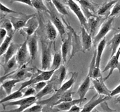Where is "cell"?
Wrapping results in <instances>:
<instances>
[{"label":"cell","instance_id":"obj_27","mask_svg":"<svg viewBox=\"0 0 120 112\" xmlns=\"http://www.w3.org/2000/svg\"><path fill=\"white\" fill-rule=\"evenodd\" d=\"M22 81L20 79H9L7 81H5L4 82H1V88H2L6 93V95H9L11 93V91L13 88V87L18 83L21 82Z\"/></svg>","mask_w":120,"mask_h":112},{"label":"cell","instance_id":"obj_16","mask_svg":"<svg viewBox=\"0 0 120 112\" xmlns=\"http://www.w3.org/2000/svg\"><path fill=\"white\" fill-rule=\"evenodd\" d=\"M91 81L93 83L94 88H95L98 95L110 96L112 91L110 90L105 84V81L103 76L96 79H91Z\"/></svg>","mask_w":120,"mask_h":112},{"label":"cell","instance_id":"obj_30","mask_svg":"<svg viewBox=\"0 0 120 112\" xmlns=\"http://www.w3.org/2000/svg\"><path fill=\"white\" fill-rule=\"evenodd\" d=\"M62 62H63V59L61 51L55 53L53 56L52 63H51V67L49 69H53V70L58 69L60 67Z\"/></svg>","mask_w":120,"mask_h":112},{"label":"cell","instance_id":"obj_19","mask_svg":"<svg viewBox=\"0 0 120 112\" xmlns=\"http://www.w3.org/2000/svg\"><path fill=\"white\" fill-rule=\"evenodd\" d=\"M66 74H67L66 67L63 65H61L58 69H56L54 72V73L51 79L56 83L58 87L60 88L61 86V84H63V81L65 79Z\"/></svg>","mask_w":120,"mask_h":112},{"label":"cell","instance_id":"obj_28","mask_svg":"<svg viewBox=\"0 0 120 112\" xmlns=\"http://www.w3.org/2000/svg\"><path fill=\"white\" fill-rule=\"evenodd\" d=\"M119 0H111L110 1L105 2L104 4H103L99 8L97 11V13L98 15H105L108 11H110V8L114 6V5Z\"/></svg>","mask_w":120,"mask_h":112},{"label":"cell","instance_id":"obj_39","mask_svg":"<svg viewBox=\"0 0 120 112\" xmlns=\"http://www.w3.org/2000/svg\"><path fill=\"white\" fill-rule=\"evenodd\" d=\"M120 12V0H119L113 6L112 11H110V13L109 14V17H115L117 14H119Z\"/></svg>","mask_w":120,"mask_h":112},{"label":"cell","instance_id":"obj_26","mask_svg":"<svg viewBox=\"0 0 120 112\" xmlns=\"http://www.w3.org/2000/svg\"><path fill=\"white\" fill-rule=\"evenodd\" d=\"M22 43H15L14 42H11V45L9 46L8 48L7 49L6 52L4 54V63L7 62L11 58H12L18 52L19 48L21 46Z\"/></svg>","mask_w":120,"mask_h":112},{"label":"cell","instance_id":"obj_9","mask_svg":"<svg viewBox=\"0 0 120 112\" xmlns=\"http://www.w3.org/2000/svg\"><path fill=\"white\" fill-rule=\"evenodd\" d=\"M114 20H115V17L113 16V17H109L106 20L103 21L98 34L94 36V44L99 43L103 38L105 37V36L108 34V32L112 29V24Z\"/></svg>","mask_w":120,"mask_h":112},{"label":"cell","instance_id":"obj_23","mask_svg":"<svg viewBox=\"0 0 120 112\" xmlns=\"http://www.w3.org/2000/svg\"><path fill=\"white\" fill-rule=\"evenodd\" d=\"M91 77L90 76L89 74H87L86 76L85 79L84 81L82 83V84L79 86L78 90H77V94L79 95V98L81 99H85V96L86 93H88L89 90L90 89L91 86Z\"/></svg>","mask_w":120,"mask_h":112},{"label":"cell","instance_id":"obj_20","mask_svg":"<svg viewBox=\"0 0 120 112\" xmlns=\"http://www.w3.org/2000/svg\"><path fill=\"white\" fill-rule=\"evenodd\" d=\"M105 18H103L101 15L96 16L95 15L88 18V27H89V32L91 34L92 36H94V34L97 29V28L99 27L100 24L101 23V21H104Z\"/></svg>","mask_w":120,"mask_h":112},{"label":"cell","instance_id":"obj_47","mask_svg":"<svg viewBox=\"0 0 120 112\" xmlns=\"http://www.w3.org/2000/svg\"><path fill=\"white\" fill-rule=\"evenodd\" d=\"M115 103H117V104H120V97H118L117 99H116V100H115Z\"/></svg>","mask_w":120,"mask_h":112},{"label":"cell","instance_id":"obj_24","mask_svg":"<svg viewBox=\"0 0 120 112\" xmlns=\"http://www.w3.org/2000/svg\"><path fill=\"white\" fill-rule=\"evenodd\" d=\"M58 31L57 29V28L53 25V23L51 22V20H49L45 25L46 36L51 41L54 43V41L58 36Z\"/></svg>","mask_w":120,"mask_h":112},{"label":"cell","instance_id":"obj_18","mask_svg":"<svg viewBox=\"0 0 120 112\" xmlns=\"http://www.w3.org/2000/svg\"><path fill=\"white\" fill-rule=\"evenodd\" d=\"M62 41H63V43L60 48V51H61L63 59V63H65L67 62L68 55L72 47V34L69 32L68 33L67 37L64 39L63 40H62Z\"/></svg>","mask_w":120,"mask_h":112},{"label":"cell","instance_id":"obj_11","mask_svg":"<svg viewBox=\"0 0 120 112\" xmlns=\"http://www.w3.org/2000/svg\"><path fill=\"white\" fill-rule=\"evenodd\" d=\"M112 97L111 96H107V95H100L98 94L94 95L91 99L83 107L82 109V112H91L96 108L98 105H101L103 102L108 101L110 100Z\"/></svg>","mask_w":120,"mask_h":112},{"label":"cell","instance_id":"obj_22","mask_svg":"<svg viewBox=\"0 0 120 112\" xmlns=\"http://www.w3.org/2000/svg\"><path fill=\"white\" fill-rule=\"evenodd\" d=\"M86 100V98L85 99H81L79 98L77 100H72L71 101H68V102H61L60 104L56 105V106H54L53 107L57 110V111H68L69 112V110L71 109V107L75 105H78V104H81L82 102H84Z\"/></svg>","mask_w":120,"mask_h":112},{"label":"cell","instance_id":"obj_40","mask_svg":"<svg viewBox=\"0 0 120 112\" xmlns=\"http://www.w3.org/2000/svg\"><path fill=\"white\" fill-rule=\"evenodd\" d=\"M1 13H4L5 15L7 14V13H15V14H22V13H19V12H17V11H15L9 8H8L6 5L3 4V3L1 2Z\"/></svg>","mask_w":120,"mask_h":112},{"label":"cell","instance_id":"obj_25","mask_svg":"<svg viewBox=\"0 0 120 112\" xmlns=\"http://www.w3.org/2000/svg\"><path fill=\"white\" fill-rule=\"evenodd\" d=\"M105 46H106V39L103 38L98 43L97 48H96V65H95L96 68L100 69L101 58H102V55H103Z\"/></svg>","mask_w":120,"mask_h":112},{"label":"cell","instance_id":"obj_6","mask_svg":"<svg viewBox=\"0 0 120 112\" xmlns=\"http://www.w3.org/2000/svg\"><path fill=\"white\" fill-rule=\"evenodd\" d=\"M37 98L36 96H29V97H25L24 98L17 100V101H10L5 103H3L1 105H4V107L5 108L6 106H19L18 108L12 109L10 112H25L27 108L30 107L32 105L37 103Z\"/></svg>","mask_w":120,"mask_h":112},{"label":"cell","instance_id":"obj_32","mask_svg":"<svg viewBox=\"0 0 120 112\" xmlns=\"http://www.w3.org/2000/svg\"><path fill=\"white\" fill-rule=\"evenodd\" d=\"M23 97V93L22 92V90H18L9 95H7L6 97H4V98H2L1 100V104H3V103H5V102H10V101H13V100H17V99H19V98H21Z\"/></svg>","mask_w":120,"mask_h":112},{"label":"cell","instance_id":"obj_29","mask_svg":"<svg viewBox=\"0 0 120 112\" xmlns=\"http://www.w3.org/2000/svg\"><path fill=\"white\" fill-rule=\"evenodd\" d=\"M14 33H15V32L8 34L7 35V36L4 39L3 42L1 43V46H0V55H1V56L4 55V54L6 52L7 49L8 48L9 46L11 45L13 35H14Z\"/></svg>","mask_w":120,"mask_h":112},{"label":"cell","instance_id":"obj_7","mask_svg":"<svg viewBox=\"0 0 120 112\" xmlns=\"http://www.w3.org/2000/svg\"><path fill=\"white\" fill-rule=\"evenodd\" d=\"M33 70H34L33 68H28V67H25V66H23L22 67H20V69L18 70H15L12 72H9L8 74H5L4 76H2L1 78V83L3 82L4 79H20L21 81H23L28 78H31L34 74L31 71Z\"/></svg>","mask_w":120,"mask_h":112},{"label":"cell","instance_id":"obj_36","mask_svg":"<svg viewBox=\"0 0 120 112\" xmlns=\"http://www.w3.org/2000/svg\"><path fill=\"white\" fill-rule=\"evenodd\" d=\"M1 27L6 29L8 34L15 32L11 20L3 18V17H1Z\"/></svg>","mask_w":120,"mask_h":112},{"label":"cell","instance_id":"obj_45","mask_svg":"<svg viewBox=\"0 0 120 112\" xmlns=\"http://www.w3.org/2000/svg\"><path fill=\"white\" fill-rule=\"evenodd\" d=\"M118 94H120V84L118 86H117L114 90H112L110 96H111V97H113V96L117 95H118Z\"/></svg>","mask_w":120,"mask_h":112},{"label":"cell","instance_id":"obj_38","mask_svg":"<svg viewBox=\"0 0 120 112\" xmlns=\"http://www.w3.org/2000/svg\"><path fill=\"white\" fill-rule=\"evenodd\" d=\"M44 105L39 103H37L36 105H32L30 107L27 108L25 112H40L43 111L44 109Z\"/></svg>","mask_w":120,"mask_h":112},{"label":"cell","instance_id":"obj_33","mask_svg":"<svg viewBox=\"0 0 120 112\" xmlns=\"http://www.w3.org/2000/svg\"><path fill=\"white\" fill-rule=\"evenodd\" d=\"M52 4H53L54 7L56 8L58 13H59L60 15H68V11L66 8V6L64 5V4L60 1V0H52Z\"/></svg>","mask_w":120,"mask_h":112},{"label":"cell","instance_id":"obj_17","mask_svg":"<svg viewBox=\"0 0 120 112\" xmlns=\"http://www.w3.org/2000/svg\"><path fill=\"white\" fill-rule=\"evenodd\" d=\"M58 90V87L57 86V85L55 83V82L52 79H50L49 82L47 83L46 86L41 91L37 93L35 96L37 97V101H38V100H40L43 97L49 94H52L53 93L56 92Z\"/></svg>","mask_w":120,"mask_h":112},{"label":"cell","instance_id":"obj_1","mask_svg":"<svg viewBox=\"0 0 120 112\" xmlns=\"http://www.w3.org/2000/svg\"><path fill=\"white\" fill-rule=\"evenodd\" d=\"M39 27L38 28L37 33L40 35V43H41V65L42 70H49L51 67V63L52 62V53H51V43L47 36H44L42 34L44 29L42 27L41 21L39 20Z\"/></svg>","mask_w":120,"mask_h":112},{"label":"cell","instance_id":"obj_14","mask_svg":"<svg viewBox=\"0 0 120 112\" xmlns=\"http://www.w3.org/2000/svg\"><path fill=\"white\" fill-rule=\"evenodd\" d=\"M37 13H34V14H30V15H27L25 13H22L20 15V16L19 17H15V16H11L10 20L13 25L14 29L15 31H18V30H20L21 29H22L23 27H25L27 22L28 21V20L30 18H31L32 17L36 15Z\"/></svg>","mask_w":120,"mask_h":112},{"label":"cell","instance_id":"obj_5","mask_svg":"<svg viewBox=\"0 0 120 112\" xmlns=\"http://www.w3.org/2000/svg\"><path fill=\"white\" fill-rule=\"evenodd\" d=\"M62 19L66 28L72 34V52H71L70 57L69 59V61H70L72 59V58H73L75 55H76L77 53L79 52L84 53L85 51L83 48V46L82 43V37H80V36L74 29V28L64 19L63 17H62Z\"/></svg>","mask_w":120,"mask_h":112},{"label":"cell","instance_id":"obj_3","mask_svg":"<svg viewBox=\"0 0 120 112\" xmlns=\"http://www.w3.org/2000/svg\"><path fill=\"white\" fill-rule=\"evenodd\" d=\"M37 72L33 74L31 78H30L29 80L23 82L21 84V86L20 87L19 90H22L25 88H26L28 86H34V84L37 83L38 82L42 81H49L51 79V78L52 77L54 72L56 70H53V69H49V70H41L39 69L36 68Z\"/></svg>","mask_w":120,"mask_h":112},{"label":"cell","instance_id":"obj_31","mask_svg":"<svg viewBox=\"0 0 120 112\" xmlns=\"http://www.w3.org/2000/svg\"><path fill=\"white\" fill-rule=\"evenodd\" d=\"M108 45H110L111 48V51H112L111 57H112L116 53L117 48L120 45V32L117 34H115L113 36L112 39L109 41Z\"/></svg>","mask_w":120,"mask_h":112},{"label":"cell","instance_id":"obj_42","mask_svg":"<svg viewBox=\"0 0 120 112\" xmlns=\"http://www.w3.org/2000/svg\"><path fill=\"white\" fill-rule=\"evenodd\" d=\"M46 84H47V82L46 81H40V82H38L37 83H36V84H34V86H32L34 88V89L36 90V91H37V93H39V91H41L46 86Z\"/></svg>","mask_w":120,"mask_h":112},{"label":"cell","instance_id":"obj_44","mask_svg":"<svg viewBox=\"0 0 120 112\" xmlns=\"http://www.w3.org/2000/svg\"><path fill=\"white\" fill-rule=\"evenodd\" d=\"M15 2H19V3H22V4H25L27 6H32V0H10V3L13 4Z\"/></svg>","mask_w":120,"mask_h":112},{"label":"cell","instance_id":"obj_12","mask_svg":"<svg viewBox=\"0 0 120 112\" xmlns=\"http://www.w3.org/2000/svg\"><path fill=\"white\" fill-rule=\"evenodd\" d=\"M27 39L22 43L21 46L19 48L18 52L15 54V58L18 63V68L25 66L28 60V57L30 58L29 50L27 49Z\"/></svg>","mask_w":120,"mask_h":112},{"label":"cell","instance_id":"obj_37","mask_svg":"<svg viewBox=\"0 0 120 112\" xmlns=\"http://www.w3.org/2000/svg\"><path fill=\"white\" fill-rule=\"evenodd\" d=\"M74 94V93L71 90H68L66 92H65L62 96L60 97V98L59 99V100L57 102L58 104H60L61 102H68V101H71L72 100V95ZM56 106V105H55Z\"/></svg>","mask_w":120,"mask_h":112},{"label":"cell","instance_id":"obj_46","mask_svg":"<svg viewBox=\"0 0 120 112\" xmlns=\"http://www.w3.org/2000/svg\"><path fill=\"white\" fill-rule=\"evenodd\" d=\"M82 108H81L80 107L77 106V105H73L71 109L69 110V112H82Z\"/></svg>","mask_w":120,"mask_h":112},{"label":"cell","instance_id":"obj_10","mask_svg":"<svg viewBox=\"0 0 120 112\" xmlns=\"http://www.w3.org/2000/svg\"><path fill=\"white\" fill-rule=\"evenodd\" d=\"M120 46L119 48L117 49L116 53L111 57L110 60H109V62H108V64L106 65V66L105 67L103 72H105L108 70H110L109 74H108V76L104 78V81H107L110 76H111V75L112 74L113 72L115 69H117L120 72Z\"/></svg>","mask_w":120,"mask_h":112},{"label":"cell","instance_id":"obj_2","mask_svg":"<svg viewBox=\"0 0 120 112\" xmlns=\"http://www.w3.org/2000/svg\"><path fill=\"white\" fill-rule=\"evenodd\" d=\"M77 76H78L77 72L72 73V76L70 78V79L68 81H67L65 83H64L50 98L46 99L45 100H38L37 102L41 104L44 106L46 105L49 107H53L55 105H57V102L59 100V99L60 98V97L62 96V95L67 90H70L73 86V85L75 84V83L76 81Z\"/></svg>","mask_w":120,"mask_h":112},{"label":"cell","instance_id":"obj_41","mask_svg":"<svg viewBox=\"0 0 120 112\" xmlns=\"http://www.w3.org/2000/svg\"><path fill=\"white\" fill-rule=\"evenodd\" d=\"M37 94V91L34 89V88L32 86H28L26 88L25 91L23 93V97H29V96H32L34 95Z\"/></svg>","mask_w":120,"mask_h":112},{"label":"cell","instance_id":"obj_48","mask_svg":"<svg viewBox=\"0 0 120 112\" xmlns=\"http://www.w3.org/2000/svg\"><path fill=\"white\" fill-rule=\"evenodd\" d=\"M44 1H46V3H50L52 1V0H44Z\"/></svg>","mask_w":120,"mask_h":112},{"label":"cell","instance_id":"obj_34","mask_svg":"<svg viewBox=\"0 0 120 112\" xmlns=\"http://www.w3.org/2000/svg\"><path fill=\"white\" fill-rule=\"evenodd\" d=\"M18 66V63H17V60H16V58L15 55H14L12 58H11L7 62L4 63L3 65V68H4V74H7L10 72L11 69H12L14 67H16Z\"/></svg>","mask_w":120,"mask_h":112},{"label":"cell","instance_id":"obj_4","mask_svg":"<svg viewBox=\"0 0 120 112\" xmlns=\"http://www.w3.org/2000/svg\"><path fill=\"white\" fill-rule=\"evenodd\" d=\"M46 6L49 10V18L50 20H51V22L53 23V25L56 26V27L57 28L58 33L60 35L61 39L63 40L64 39H65V36H66V27L63 21L62 17H59V15H58V13L56 12V8L54 7L53 4H52V2L50 3H46Z\"/></svg>","mask_w":120,"mask_h":112},{"label":"cell","instance_id":"obj_15","mask_svg":"<svg viewBox=\"0 0 120 112\" xmlns=\"http://www.w3.org/2000/svg\"><path fill=\"white\" fill-rule=\"evenodd\" d=\"M39 20L37 18V14L28 20L25 27L20 29V32H24L26 34L27 37L32 35L37 32L39 27Z\"/></svg>","mask_w":120,"mask_h":112},{"label":"cell","instance_id":"obj_35","mask_svg":"<svg viewBox=\"0 0 120 112\" xmlns=\"http://www.w3.org/2000/svg\"><path fill=\"white\" fill-rule=\"evenodd\" d=\"M32 6L35 8L37 11H43L47 13L49 11L46 4H44V0H32Z\"/></svg>","mask_w":120,"mask_h":112},{"label":"cell","instance_id":"obj_8","mask_svg":"<svg viewBox=\"0 0 120 112\" xmlns=\"http://www.w3.org/2000/svg\"><path fill=\"white\" fill-rule=\"evenodd\" d=\"M67 4L70 8V10L75 14L77 17L82 27H84L87 30L89 29L88 27V18L85 15L83 10L81 6H79L74 0H67Z\"/></svg>","mask_w":120,"mask_h":112},{"label":"cell","instance_id":"obj_13","mask_svg":"<svg viewBox=\"0 0 120 112\" xmlns=\"http://www.w3.org/2000/svg\"><path fill=\"white\" fill-rule=\"evenodd\" d=\"M27 46L30 52V60L34 61L38 54V33L36 32L32 35L27 37Z\"/></svg>","mask_w":120,"mask_h":112},{"label":"cell","instance_id":"obj_43","mask_svg":"<svg viewBox=\"0 0 120 112\" xmlns=\"http://www.w3.org/2000/svg\"><path fill=\"white\" fill-rule=\"evenodd\" d=\"M8 34V33L7 30L3 27H1V29H0V41H1V43L3 42V41L7 36Z\"/></svg>","mask_w":120,"mask_h":112},{"label":"cell","instance_id":"obj_21","mask_svg":"<svg viewBox=\"0 0 120 112\" xmlns=\"http://www.w3.org/2000/svg\"><path fill=\"white\" fill-rule=\"evenodd\" d=\"M81 32H82L81 37H82V43L83 48L84 51H90L93 43L92 36L84 27H82Z\"/></svg>","mask_w":120,"mask_h":112}]
</instances>
